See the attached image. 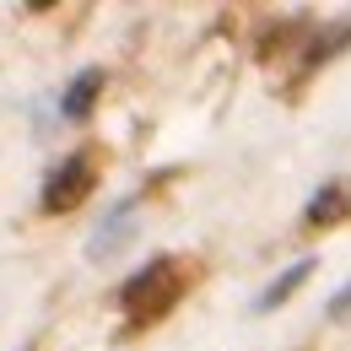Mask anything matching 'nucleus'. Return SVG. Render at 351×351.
<instances>
[{
    "mask_svg": "<svg viewBox=\"0 0 351 351\" xmlns=\"http://www.w3.org/2000/svg\"><path fill=\"white\" fill-rule=\"evenodd\" d=\"M178 292H184V281H178V265L173 260H152L141 265L130 281H125V292H119V303L130 313V324H152V319H162L168 308L178 303Z\"/></svg>",
    "mask_w": 351,
    "mask_h": 351,
    "instance_id": "1",
    "label": "nucleus"
},
{
    "mask_svg": "<svg viewBox=\"0 0 351 351\" xmlns=\"http://www.w3.org/2000/svg\"><path fill=\"white\" fill-rule=\"evenodd\" d=\"M92 184H97V162H92V152H71V157H60V168L44 178V211H49V217L76 211V206L92 195Z\"/></svg>",
    "mask_w": 351,
    "mask_h": 351,
    "instance_id": "2",
    "label": "nucleus"
},
{
    "mask_svg": "<svg viewBox=\"0 0 351 351\" xmlns=\"http://www.w3.org/2000/svg\"><path fill=\"white\" fill-rule=\"evenodd\" d=\"M130 211H135V200H119V206H114L108 217L97 221V232H92V249H87L92 260H108V254L119 249V238L130 232Z\"/></svg>",
    "mask_w": 351,
    "mask_h": 351,
    "instance_id": "3",
    "label": "nucleus"
},
{
    "mask_svg": "<svg viewBox=\"0 0 351 351\" xmlns=\"http://www.w3.org/2000/svg\"><path fill=\"white\" fill-rule=\"evenodd\" d=\"M97 92H103V71H82V76L65 87V97H60V114H65V119H87Z\"/></svg>",
    "mask_w": 351,
    "mask_h": 351,
    "instance_id": "4",
    "label": "nucleus"
},
{
    "mask_svg": "<svg viewBox=\"0 0 351 351\" xmlns=\"http://www.w3.org/2000/svg\"><path fill=\"white\" fill-rule=\"evenodd\" d=\"M308 276H313V260H298L292 270H281V276H276V281L265 287V292H260V303H254V308H260V313L281 308V303H287V298H292V292H298V287L308 281Z\"/></svg>",
    "mask_w": 351,
    "mask_h": 351,
    "instance_id": "5",
    "label": "nucleus"
},
{
    "mask_svg": "<svg viewBox=\"0 0 351 351\" xmlns=\"http://www.w3.org/2000/svg\"><path fill=\"white\" fill-rule=\"evenodd\" d=\"M341 217H346V200H341V189H335V184H324V189L308 200V211H303L308 227H330V221H341Z\"/></svg>",
    "mask_w": 351,
    "mask_h": 351,
    "instance_id": "6",
    "label": "nucleus"
},
{
    "mask_svg": "<svg viewBox=\"0 0 351 351\" xmlns=\"http://www.w3.org/2000/svg\"><path fill=\"white\" fill-rule=\"evenodd\" d=\"M341 44H351V16H346V22H341V27H335V33H319V38L308 44L303 65H308V71H313V65H324V60H330V54H335V49H341Z\"/></svg>",
    "mask_w": 351,
    "mask_h": 351,
    "instance_id": "7",
    "label": "nucleus"
},
{
    "mask_svg": "<svg viewBox=\"0 0 351 351\" xmlns=\"http://www.w3.org/2000/svg\"><path fill=\"white\" fill-rule=\"evenodd\" d=\"M324 313H330V319H346V313H351V281H346V292H335V298H330Z\"/></svg>",
    "mask_w": 351,
    "mask_h": 351,
    "instance_id": "8",
    "label": "nucleus"
}]
</instances>
